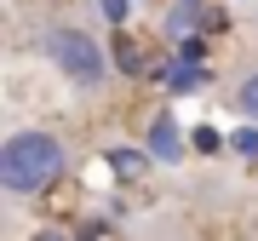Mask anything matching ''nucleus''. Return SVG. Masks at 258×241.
Instances as JSON below:
<instances>
[{"instance_id":"1","label":"nucleus","mask_w":258,"mask_h":241,"mask_svg":"<svg viewBox=\"0 0 258 241\" xmlns=\"http://www.w3.org/2000/svg\"><path fill=\"white\" fill-rule=\"evenodd\" d=\"M63 178V138L46 127H23L0 144V190L6 195H40Z\"/></svg>"},{"instance_id":"2","label":"nucleus","mask_w":258,"mask_h":241,"mask_svg":"<svg viewBox=\"0 0 258 241\" xmlns=\"http://www.w3.org/2000/svg\"><path fill=\"white\" fill-rule=\"evenodd\" d=\"M40 57L63 75V81H75V86H103L109 81V52L98 46L86 29H69V23H57V29H46L40 35Z\"/></svg>"},{"instance_id":"3","label":"nucleus","mask_w":258,"mask_h":241,"mask_svg":"<svg viewBox=\"0 0 258 241\" xmlns=\"http://www.w3.org/2000/svg\"><path fill=\"white\" fill-rule=\"evenodd\" d=\"M149 155H155V161H166V167H172V161H184V138H178V120L166 115V109L149 120Z\"/></svg>"},{"instance_id":"4","label":"nucleus","mask_w":258,"mask_h":241,"mask_svg":"<svg viewBox=\"0 0 258 241\" xmlns=\"http://www.w3.org/2000/svg\"><path fill=\"white\" fill-rule=\"evenodd\" d=\"M115 69L120 75H144V46H138V40H126V35L115 40Z\"/></svg>"},{"instance_id":"5","label":"nucleus","mask_w":258,"mask_h":241,"mask_svg":"<svg viewBox=\"0 0 258 241\" xmlns=\"http://www.w3.org/2000/svg\"><path fill=\"white\" fill-rule=\"evenodd\" d=\"M230 149H235L241 161H258V120H247V127L230 132Z\"/></svg>"},{"instance_id":"6","label":"nucleus","mask_w":258,"mask_h":241,"mask_svg":"<svg viewBox=\"0 0 258 241\" xmlns=\"http://www.w3.org/2000/svg\"><path fill=\"white\" fill-rule=\"evenodd\" d=\"M235 109H241V120H258V69L235 86Z\"/></svg>"},{"instance_id":"7","label":"nucleus","mask_w":258,"mask_h":241,"mask_svg":"<svg viewBox=\"0 0 258 241\" xmlns=\"http://www.w3.org/2000/svg\"><path fill=\"white\" fill-rule=\"evenodd\" d=\"M195 23H201V12H195V0H178V12L166 18V29H172V35H189Z\"/></svg>"},{"instance_id":"8","label":"nucleus","mask_w":258,"mask_h":241,"mask_svg":"<svg viewBox=\"0 0 258 241\" xmlns=\"http://www.w3.org/2000/svg\"><path fill=\"white\" fill-rule=\"evenodd\" d=\"M166 81H172L178 92H189V86H201V69H184V64H178L172 75H166Z\"/></svg>"},{"instance_id":"9","label":"nucleus","mask_w":258,"mask_h":241,"mask_svg":"<svg viewBox=\"0 0 258 241\" xmlns=\"http://www.w3.org/2000/svg\"><path fill=\"white\" fill-rule=\"evenodd\" d=\"M109 155H115V167H120V172H132V167H144V155H138V149H109Z\"/></svg>"},{"instance_id":"10","label":"nucleus","mask_w":258,"mask_h":241,"mask_svg":"<svg viewBox=\"0 0 258 241\" xmlns=\"http://www.w3.org/2000/svg\"><path fill=\"white\" fill-rule=\"evenodd\" d=\"M98 6H103V18H109V23H126V0H98Z\"/></svg>"}]
</instances>
